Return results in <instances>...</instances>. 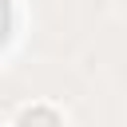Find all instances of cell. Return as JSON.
<instances>
[{"instance_id": "cell-1", "label": "cell", "mask_w": 127, "mask_h": 127, "mask_svg": "<svg viewBox=\"0 0 127 127\" xmlns=\"http://www.w3.org/2000/svg\"><path fill=\"white\" fill-rule=\"evenodd\" d=\"M24 127H56V115L52 111H32V115H24Z\"/></svg>"}]
</instances>
